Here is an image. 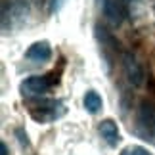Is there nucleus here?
<instances>
[{
  "mask_svg": "<svg viewBox=\"0 0 155 155\" xmlns=\"http://www.w3.org/2000/svg\"><path fill=\"white\" fill-rule=\"evenodd\" d=\"M31 14V0H2V31L19 27Z\"/></svg>",
  "mask_w": 155,
  "mask_h": 155,
  "instance_id": "f257e3e1",
  "label": "nucleus"
},
{
  "mask_svg": "<svg viewBox=\"0 0 155 155\" xmlns=\"http://www.w3.org/2000/svg\"><path fill=\"white\" fill-rule=\"evenodd\" d=\"M58 73L52 71L48 75H33L21 82L19 90L25 98H37V96H44L46 92H50L54 86L58 84Z\"/></svg>",
  "mask_w": 155,
  "mask_h": 155,
  "instance_id": "f03ea898",
  "label": "nucleus"
},
{
  "mask_svg": "<svg viewBox=\"0 0 155 155\" xmlns=\"http://www.w3.org/2000/svg\"><path fill=\"white\" fill-rule=\"evenodd\" d=\"M136 123H138L140 132L155 142V102L144 100L136 113Z\"/></svg>",
  "mask_w": 155,
  "mask_h": 155,
  "instance_id": "7ed1b4c3",
  "label": "nucleus"
},
{
  "mask_svg": "<svg viewBox=\"0 0 155 155\" xmlns=\"http://www.w3.org/2000/svg\"><path fill=\"white\" fill-rule=\"evenodd\" d=\"M63 113H65V107L59 100H44V102H40L37 107L31 109V117L37 123H50L54 119L61 117Z\"/></svg>",
  "mask_w": 155,
  "mask_h": 155,
  "instance_id": "20e7f679",
  "label": "nucleus"
},
{
  "mask_svg": "<svg viewBox=\"0 0 155 155\" xmlns=\"http://www.w3.org/2000/svg\"><path fill=\"white\" fill-rule=\"evenodd\" d=\"M121 61H123V71H124V75H127L130 84L132 86H142L146 82V73H144V67H142V63L136 59L134 54L123 52Z\"/></svg>",
  "mask_w": 155,
  "mask_h": 155,
  "instance_id": "39448f33",
  "label": "nucleus"
},
{
  "mask_svg": "<svg viewBox=\"0 0 155 155\" xmlns=\"http://www.w3.org/2000/svg\"><path fill=\"white\" fill-rule=\"evenodd\" d=\"M105 19L113 25H121L127 15V0H102Z\"/></svg>",
  "mask_w": 155,
  "mask_h": 155,
  "instance_id": "423d86ee",
  "label": "nucleus"
},
{
  "mask_svg": "<svg viewBox=\"0 0 155 155\" xmlns=\"http://www.w3.org/2000/svg\"><path fill=\"white\" fill-rule=\"evenodd\" d=\"M98 132H100L102 140H104L109 147H115L119 142H121L119 127H117V123L113 121V119H104V121L98 124Z\"/></svg>",
  "mask_w": 155,
  "mask_h": 155,
  "instance_id": "0eeeda50",
  "label": "nucleus"
},
{
  "mask_svg": "<svg viewBox=\"0 0 155 155\" xmlns=\"http://www.w3.org/2000/svg\"><path fill=\"white\" fill-rule=\"evenodd\" d=\"M25 58L29 61H35V63H44L52 58V46L46 42V40L35 42V44L29 46V50L25 52Z\"/></svg>",
  "mask_w": 155,
  "mask_h": 155,
  "instance_id": "6e6552de",
  "label": "nucleus"
},
{
  "mask_svg": "<svg viewBox=\"0 0 155 155\" xmlns=\"http://www.w3.org/2000/svg\"><path fill=\"white\" fill-rule=\"evenodd\" d=\"M82 104H84V109L88 113L96 115V113L104 107V100H102V96H100L96 90H88L84 94V98H82Z\"/></svg>",
  "mask_w": 155,
  "mask_h": 155,
  "instance_id": "1a4fd4ad",
  "label": "nucleus"
},
{
  "mask_svg": "<svg viewBox=\"0 0 155 155\" xmlns=\"http://www.w3.org/2000/svg\"><path fill=\"white\" fill-rule=\"evenodd\" d=\"M121 155H153V153H150L142 146H128V147H124L121 151Z\"/></svg>",
  "mask_w": 155,
  "mask_h": 155,
  "instance_id": "9d476101",
  "label": "nucleus"
},
{
  "mask_svg": "<svg viewBox=\"0 0 155 155\" xmlns=\"http://www.w3.org/2000/svg\"><path fill=\"white\" fill-rule=\"evenodd\" d=\"M15 134L19 136V142L23 146H29V140H27V134L23 132V128H15Z\"/></svg>",
  "mask_w": 155,
  "mask_h": 155,
  "instance_id": "9b49d317",
  "label": "nucleus"
},
{
  "mask_svg": "<svg viewBox=\"0 0 155 155\" xmlns=\"http://www.w3.org/2000/svg\"><path fill=\"white\" fill-rule=\"evenodd\" d=\"M61 4H63V0H50V12H52V14L58 12L59 8H61Z\"/></svg>",
  "mask_w": 155,
  "mask_h": 155,
  "instance_id": "f8f14e48",
  "label": "nucleus"
},
{
  "mask_svg": "<svg viewBox=\"0 0 155 155\" xmlns=\"http://www.w3.org/2000/svg\"><path fill=\"white\" fill-rule=\"evenodd\" d=\"M0 155H10V151H8V146H6L4 142H0Z\"/></svg>",
  "mask_w": 155,
  "mask_h": 155,
  "instance_id": "ddd939ff",
  "label": "nucleus"
}]
</instances>
